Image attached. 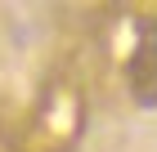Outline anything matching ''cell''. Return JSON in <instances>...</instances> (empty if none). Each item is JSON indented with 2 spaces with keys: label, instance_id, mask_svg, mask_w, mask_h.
I'll return each mask as SVG.
<instances>
[{
  "label": "cell",
  "instance_id": "6da1fadb",
  "mask_svg": "<svg viewBox=\"0 0 157 152\" xmlns=\"http://www.w3.org/2000/svg\"><path fill=\"white\" fill-rule=\"evenodd\" d=\"M126 90L139 107H157V32H144L126 58Z\"/></svg>",
  "mask_w": 157,
  "mask_h": 152
}]
</instances>
